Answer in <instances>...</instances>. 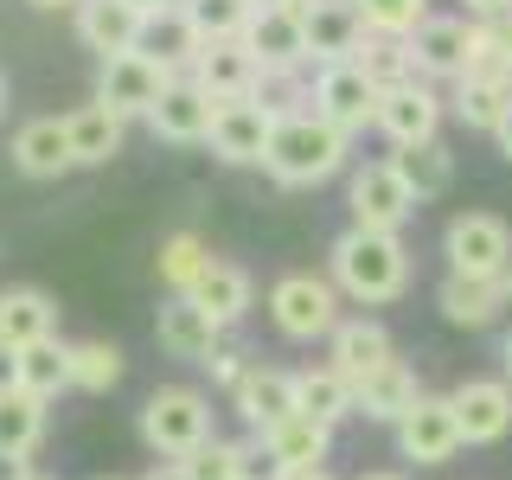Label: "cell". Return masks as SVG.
I'll return each mask as SVG.
<instances>
[{
    "instance_id": "6da1fadb",
    "label": "cell",
    "mask_w": 512,
    "mask_h": 480,
    "mask_svg": "<svg viewBox=\"0 0 512 480\" xmlns=\"http://www.w3.org/2000/svg\"><path fill=\"white\" fill-rule=\"evenodd\" d=\"M327 276L340 282L346 301L359 308H391L410 288V250L397 231H372V224H346L327 250Z\"/></svg>"
},
{
    "instance_id": "7a4b0ae2",
    "label": "cell",
    "mask_w": 512,
    "mask_h": 480,
    "mask_svg": "<svg viewBox=\"0 0 512 480\" xmlns=\"http://www.w3.org/2000/svg\"><path fill=\"white\" fill-rule=\"evenodd\" d=\"M346 154H352V135H340V128L327 116H314V109H301V116L276 122L263 173L276 186H320V180H333V173L346 167Z\"/></svg>"
},
{
    "instance_id": "3957f363",
    "label": "cell",
    "mask_w": 512,
    "mask_h": 480,
    "mask_svg": "<svg viewBox=\"0 0 512 480\" xmlns=\"http://www.w3.org/2000/svg\"><path fill=\"white\" fill-rule=\"evenodd\" d=\"M340 301H346L340 282L314 276V269H288V276L269 282V320H276V333H282V340H295V346L333 340V327L346 320Z\"/></svg>"
},
{
    "instance_id": "277c9868",
    "label": "cell",
    "mask_w": 512,
    "mask_h": 480,
    "mask_svg": "<svg viewBox=\"0 0 512 480\" xmlns=\"http://www.w3.org/2000/svg\"><path fill=\"white\" fill-rule=\"evenodd\" d=\"M141 442L160 461H186L199 442H212V397L192 384H160L141 404Z\"/></svg>"
},
{
    "instance_id": "5b68a950",
    "label": "cell",
    "mask_w": 512,
    "mask_h": 480,
    "mask_svg": "<svg viewBox=\"0 0 512 480\" xmlns=\"http://www.w3.org/2000/svg\"><path fill=\"white\" fill-rule=\"evenodd\" d=\"M442 256L455 276H487L500 282L512 269V224L500 212H455L442 231Z\"/></svg>"
},
{
    "instance_id": "8992f818",
    "label": "cell",
    "mask_w": 512,
    "mask_h": 480,
    "mask_svg": "<svg viewBox=\"0 0 512 480\" xmlns=\"http://www.w3.org/2000/svg\"><path fill=\"white\" fill-rule=\"evenodd\" d=\"M173 64L167 58H154L148 45H141V52H116V58H96V96H103L109 109H116V116H128V122H148V109L160 103V90L173 84Z\"/></svg>"
},
{
    "instance_id": "52a82bcc",
    "label": "cell",
    "mask_w": 512,
    "mask_h": 480,
    "mask_svg": "<svg viewBox=\"0 0 512 480\" xmlns=\"http://www.w3.org/2000/svg\"><path fill=\"white\" fill-rule=\"evenodd\" d=\"M276 109L263 103V96H237V103H218L212 109V135H205V148H212L224 167H263L269 141H276Z\"/></svg>"
},
{
    "instance_id": "ba28073f",
    "label": "cell",
    "mask_w": 512,
    "mask_h": 480,
    "mask_svg": "<svg viewBox=\"0 0 512 480\" xmlns=\"http://www.w3.org/2000/svg\"><path fill=\"white\" fill-rule=\"evenodd\" d=\"M378 103H384V90L352 58L346 64H320L314 71V116H327L340 135H365V128L378 122Z\"/></svg>"
},
{
    "instance_id": "9c48e42d",
    "label": "cell",
    "mask_w": 512,
    "mask_h": 480,
    "mask_svg": "<svg viewBox=\"0 0 512 480\" xmlns=\"http://www.w3.org/2000/svg\"><path fill=\"white\" fill-rule=\"evenodd\" d=\"M346 205H352V224H372V231H404L423 199L404 186V173H397L391 160H365V167L346 180Z\"/></svg>"
},
{
    "instance_id": "30bf717a",
    "label": "cell",
    "mask_w": 512,
    "mask_h": 480,
    "mask_svg": "<svg viewBox=\"0 0 512 480\" xmlns=\"http://www.w3.org/2000/svg\"><path fill=\"white\" fill-rule=\"evenodd\" d=\"M461 448H468V442H461V416L436 391H423V397H416V410L397 423V455L416 461V468H442V461H455Z\"/></svg>"
},
{
    "instance_id": "8fae6325",
    "label": "cell",
    "mask_w": 512,
    "mask_h": 480,
    "mask_svg": "<svg viewBox=\"0 0 512 480\" xmlns=\"http://www.w3.org/2000/svg\"><path fill=\"white\" fill-rule=\"evenodd\" d=\"M442 116H448V103H442V90L429 84V77H410V84H397V90H384V103H378V135L391 141V148H416V141H436L442 135Z\"/></svg>"
},
{
    "instance_id": "7c38bea8",
    "label": "cell",
    "mask_w": 512,
    "mask_h": 480,
    "mask_svg": "<svg viewBox=\"0 0 512 480\" xmlns=\"http://www.w3.org/2000/svg\"><path fill=\"white\" fill-rule=\"evenodd\" d=\"M410 58H416V77H429V84H455V77H468L474 20H468V13H429V20L410 32Z\"/></svg>"
},
{
    "instance_id": "4fadbf2b",
    "label": "cell",
    "mask_w": 512,
    "mask_h": 480,
    "mask_svg": "<svg viewBox=\"0 0 512 480\" xmlns=\"http://www.w3.org/2000/svg\"><path fill=\"white\" fill-rule=\"evenodd\" d=\"M186 77L212 96V103H237V96H256V84H263V58H256L244 39H218V45H199V52H192Z\"/></svg>"
},
{
    "instance_id": "5bb4252c",
    "label": "cell",
    "mask_w": 512,
    "mask_h": 480,
    "mask_svg": "<svg viewBox=\"0 0 512 480\" xmlns=\"http://www.w3.org/2000/svg\"><path fill=\"white\" fill-rule=\"evenodd\" d=\"M224 333H231V327H218V320L205 314L192 295H167V301H160V314H154L160 352H167V359H186V365H205L224 346Z\"/></svg>"
},
{
    "instance_id": "9a60e30c",
    "label": "cell",
    "mask_w": 512,
    "mask_h": 480,
    "mask_svg": "<svg viewBox=\"0 0 512 480\" xmlns=\"http://www.w3.org/2000/svg\"><path fill=\"white\" fill-rule=\"evenodd\" d=\"M448 404L461 416V442L468 448H487V442L512 436V384L506 378H461L455 391H448Z\"/></svg>"
},
{
    "instance_id": "2e32d148",
    "label": "cell",
    "mask_w": 512,
    "mask_h": 480,
    "mask_svg": "<svg viewBox=\"0 0 512 480\" xmlns=\"http://www.w3.org/2000/svg\"><path fill=\"white\" fill-rule=\"evenodd\" d=\"M77 39L96 58H116V52H141L148 45V13L135 0H77Z\"/></svg>"
},
{
    "instance_id": "e0dca14e",
    "label": "cell",
    "mask_w": 512,
    "mask_h": 480,
    "mask_svg": "<svg viewBox=\"0 0 512 480\" xmlns=\"http://www.w3.org/2000/svg\"><path fill=\"white\" fill-rule=\"evenodd\" d=\"M231 410L250 423V436L276 429L282 416H295V372H282V365H263V359H250V372L231 384Z\"/></svg>"
},
{
    "instance_id": "ac0fdd59",
    "label": "cell",
    "mask_w": 512,
    "mask_h": 480,
    "mask_svg": "<svg viewBox=\"0 0 512 480\" xmlns=\"http://www.w3.org/2000/svg\"><path fill=\"white\" fill-rule=\"evenodd\" d=\"M13 173H26V180H58V173H71L77 167V154H71V128H64V116H32L13 128Z\"/></svg>"
},
{
    "instance_id": "d6986e66",
    "label": "cell",
    "mask_w": 512,
    "mask_h": 480,
    "mask_svg": "<svg viewBox=\"0 0 512 480\" xmlns=\"http://www.w3.org/2000/svg\"><path fill=\"white\" fill-rule=\"evenodd\" d=\"M327 359L359 384V378H372L378 365L397 359V340H391V327H384L378 314H346L340 327H333V340H327Z\"/></svg>"
},
{
    "instance_id": "ffe728a7",
    "label": "cell",
    "mask_w": 512,
    "mask_h": 480,
    "mask_svg": "<svg viewBox=\"0 0 512 480\" xmlns=\"http://www.w3.org/2000/svg\"><path fill=\"white\" fill-rule=\"evenodd\" d=\"M301 20H308V64H314V71H320V64H346L352 52H359V39L372 32L352 0H308Z\"/></svg>"
},
{
    "instance_id": "44dd1931",
    "label": "cell",
    "mask_w": 512,
    "mask_h": 480,
    "mask_svg": "<svg viewBox=\"0 0 512 480\" xmlns=\"http://www.w3.org/2000/svg\"><path fill=\"white\" fill-rule=\"evenodd\" d=\"M212 96H205L192 77H173L167 90H160V103L148 109V128L160 141H173V148H192V141H205L212 135Z\"/></svg>"
},
{
    "instance_id": "7402d4cb",
    "label": "cell",
    "mask_w": 512,
    "mask_h": 480,
    "mask_svg": "<svg viewBox=\"0 0 512 480\" xmlns=\"http://www.w3.org/2000/svg\"><path fill=\"white\" fill-rule=\"evenodd\" d=\"M244 45L263 58V71H295V64H308V20L288 7H256L244 26Z\"/></svg>"
},
{
    "instance_id": "603a6c76",
    "label": "cell",
    "mask_w": 512,
    "mask_h": 480,
    "mask_svg": "<svg viewBox=\"0 0 512 480\" xmlns=\"http://www.w3.org/2000/svg\"><path fill=\"white\" fill-rule=\"evenodd\" d=\"M416 397H423V384H416V372L404 359H391V365H378L372 378H359L352 384V416H365V423H404V416L416 410Z\"/></svg>"
},
{
    "instance_id": "cb8c5ba5",
    "label": "cell",
    "mask_w": 512,
    "mask_h": 480,
    "mask_svg": "<svg viewBox=\"0 0 512 480\" xmlns=\"http://www.w3.org/2000/svg\"><path fill=\"white\" fill-rule=\"evenodd\" d=\"M256 448H263L276 468H327V455H333V423H320V416L295 410V416H282L276 429H263V436H256Z\"/></svg>"
},
{
    "instance_id": "d4e9b609",
    "label": "cell",
    "mask_w": 512,
    "mask_h": 480,
    "mask_svg": "<svg viewBox=\"0 0 512 480\" xmlns=\"http://www.w3.org/2000/svg\"><path fill=\"white\" fill-rule=\"evenodd\" d=\"M0 340H7L13 352L39 346V340H58V301L45 295V288H0Z\"/></svg>"
},
{
    "instance_id": "484cf974",
    "label": "cell",
    "mask_w": 512,
    "mask_h": 480,
    "mask_svg": "<svg viewBox=\"0 0 512 480\" xmlns=\"http://www.w3.org/2000/svg\"><path fill=\"white\" fill-rule=\"evenodd\" d=\"M436 308H442L448 327L480 333V327H493V320L506 314V288L487 282V276H455V269H448L442 288H436Z\"/></svg>"
},
{
    "instance_id": "4316f807",
    "label": "cell",
    "mask_w": 512,
    "mask_h": 480,
    "mask_svg": "<svg viewBox=\"0 0 512 480\" xmlns=\"http://www.w3.org/2000/svg\"><path fill=\"white\" fill-rule=\"evenodd\" d=\"M64 128H71V154H77V167H109V160L122 154L128 116H116L103 96H90L84 109H71V116H64Z\"/></svg>"
},
{
    "instance_id": "83f0119b",
    "label": "cell",
    "mask_w": 512,
    "mask_h": 480,
    "mask_svg": "<svg viewBox=\"0 0 512 480\" xmlns=\"http://www.w3.org/2000/svg\"><path fill=\"white\" fill-rule=\"evenodd\" d=\"M448 109H455L461 128H474V135H493V128L506 122V109H512V77H493V71L455 77V96H448Z\"/></svg>"
},
{
    "instance_id": "f1b7e54d",
    "label": "cell",
    "mask_w": 512,
    "mask_h": 480,
    "mask_svg": "<svg viewBox=\"0 0 512 480\" xmlns=\"http://www.w3.org/2000/svg\"><path fill=\"white\" fill-rule=\"evenodd\" d=\"M192 301H199V308L212 314L218 327H237V320L250 314L256 288H250V276H244L237 263H224V256H212V269H205V276L192 282Z\"/></svg>"
},
{
    "instance_id": "f546056e",
    "label": "cell",
    "mask_w": 512,
    "mask_h": 480,
    "mask_svg": "<svg viewBox=\"0 0 512 480\" xmlns=\"http://www.w3.org/2000/svg\"><path fill=\"white\" fill-rule=\"evenodd\" d=\"M295 410H308V416H320V423L340 429L346 416H352V378H346L333 359H320V365H308V372H295Z\"/></svg>"
},
{
    "instance_id": "4dcf8cb0",
    "label": "cell",
    "mask_w": 512,
    "mask_h": 480,
    "mask_svg": "<svg viewBox=\"0 0 512 480\" xmlns=\"http://www.w3.org/2000/svg\"><path fill=\"white\" fill-rule=\"evenodd\" d=\"M39 442H45V397H32V391H0V455H20L32 461L39 455Z\"/></svg>"
},
{
    "instance_id": "1f68e13d",
    "label": "cell",
    "mask_w": 512,
    "mask_h": 480,
    "mask_svg": "<svg viewBox=\"0 0 512 480\" xmlns=\"http://www.w3.org/2000/svg\"><path fill=\"white\" fill-rule=\"evenodd\" d=\"M391 167L404 173V186L416 192V199H442L448 186H455V154H448V141H416V148H397Z\"/></svg>"
},
{
    "instance_id": "d6a6232c",
    "label": "cell",
    "mask_w": 512,
    "mask_h": 480,
    "mask_svg": "<svg viewBox=\"0 0 512 480\" xmlns=\"http://www.w3.org/2000/svg\"><path fill=\"white\" fill-rule=\"evenodd\" d=\"M256 0H180V20L199 45H218V39H244Z\"/></svg>"
},
{
    "instance_id": "836d02e7",
    "label": "cell",
    "mask_w": 512,
    "mask_h": 480,
    "mask_svg": "<svg viewBox=\"0 0 512 480\" xmlns=\"http://www.w3.org/2000/svg\"><path fill=\"white\" fill-rule=\"evenodd\" d=\"M154 269H160V282H167V295H192V282L212 269V250H205L199 231H173V237H160Z\"/></svg>"
},
{
    "instance_id": "e575fe53",
    "label": "cell",
    "mask_w": 512,
    "mask_h": 480,
    "mask_svg": "<svg viewBox=\"0 0 512 480\" xmlns=\"http://www.w3.org/2000/svg\"><path fill=\"white\" fill-rule=\"evenodd\" d=\"M122 372H128V359L116 340H71V391L103 397L122 384Z\"/></svg>"
},
{
    "instance_id": "d590c367",
    "label": "cell",
    "mask_w": 512,
    "mask_h": 480,
    "mask_svg": "<svg viewBox=\"0 0 512 480\" xmlns=\"http://www.w3.org/2000/svg\"><path fill=\"white\" fill-rule=\"evenodd\" d=\"M352 64H359L365 77H372L378 90H397L416 77V58H410V39H391V32H365L359 52H352Z\"/></svg>"
},
{
    "instance_id": "8d00e7d4",
    "label": "cell",
    "mask_w": 512,
    "mask_h": 480,
    "mask_svg": "<svg viewBox=\"0 0 512 480\" xmlns=\"http://www.w3.org/2000/svg\"><path fill=\"white\" fill-rule=\"evenodd\" d=\"M20 391L52 404L58 391H71V340H39L20 352Z\"/></svg>"
},
{
    "instance_id": "74e56055",
    "label": "cell",
    "mask_w": 512,
    "mask_h": 480,
    "mask_svg": "<svg viewBox=\"0 0 512 480\" xmlns=\"http://www.w3.org/2000/svg\"><path fill=\"white\" fill-rule=\"evenodd\" d=\"M250 461H256V442H224V436H212V442H199L186 455V474L192 480H250Z\"/></svg>"
},
{
    "instance_id": "f35d334b",
    "label": "cell",
    "mask_w": 512,
    "mask_h": 480,
    "mask_svg": "<svg viewBox=\"0 0 512 480\" xmlns=\"http://www.w3.org/2000/svg\"><path fill=\"white\" fill-rule=\"evenodd\" d=\"M352 7L365 13L372 32H391V39H410V32L429 20V0H352Z\"/></svg>"
},
{
    "instance_id": "ab89813d",
    "label": "cell",
    "mask_w": 512,
    "mask_h": 480,
    "mask_svg": "<svg viewBox=\"0 0 512 480\" xmlns=\"http://www.w3.org/2000/svg\"><path fill=\"white\" fill-rule=\"evenodd\" d=\"M205 372H212V384H224V391H231V384L250 372V359H244V352H237V346H218L212 359H205Z\"/></svg>"
},
{
    "instance_id": "60d3db41",
    "label": "cell",
    "mask_w": 512,
    "mask_h": 480,
    "mask_svg": "<svg viewBox=\"0 0 512 480\" xmlns=\"http://www.w3.org/2000/svg\"><path fill=\"white\" fill-rule=\"evenodd\" d=\"M13 384H20V352L0 340V391H13Z\"/></svg>"
},
{
    "instance_id": "b9f144b4",
    "label": "cell",
    "mask_w": 512,
    "mask_h": 480,
    "mask_svg": "<svg viewBox=\"0 0 512 480\" xmlns=\"http://www.w3.org/2000/svg\"><path fill=\"white\" fill-rule=\"evenodd\" d=\"M468 7V20H500V13H512V0H461Z\"/></svg>"
},
{
    "instance_id": "7bdbcfd3",
    "label": "cell",
    "mask_w": 512,
    "mask_h": 480,
    "mask_svg": "<svg viewBox=\"0 0 512 480\" xmlns=\"http://www.w3.org/2000/svg\"><path fill=\"white\" fill-rule=\"evenodd\" d=\"M141 480H192V474H186V461H154Z\"/></svg>"
},
{
    "instance_id": "ee69618b",
    "label": "cell",
    "mask_w": 512,
    "mask_h": 480,
    "mask_svg": "<svg viewBox=\"0 0 512 480\" xmlns=\"http://www.w3.org/2000/svg\"><path fill=\"white\" fill-rule=\"evenodd\" d=\"M269 480H333V474L327 468H276Z\"/></svg>"
},
{
    "instance_id": "f6af8a7d",
    "label": "cell",
    "mask_w": 512,
    "mask_h": 480,
    "mask_svg": "<svg viewBox=\"0 0 512 480\" xmlns=\"http://www.w3.org/2000/svg\"><path fill=\"white\" fill-rule=\"evenodd\" d=\"M141 13H148V20H167V13H180V0H135Z\"/></svg>"
},
{
    "instance_id": "bcb514c9",
    "label": "cell",
    "mask_w": 512,
    "mask_h": 480,
    "mask_svg": "<svg viewBox=\"0 0 512 480\" xmlns=\"http://www.w3.org/2000/svg\"><path fill=\"white\" fill-rule=\"evenodd\" d=\"M0 480H26V461L20 455H0Z\"/></svg>"
},
{
    "instance_id": "7dc6e473",
    "label": "cell",
    "mask_w": 512,
    "mask_h": 480,
    "mask_svg": "<svg viewBox=\"0 0 512 480\" xmlns=\"http://www.w3.org/2000/svg\"><path fill=\"white\" fill-rule=\"evenodd\" d=\"M493 141H500V154L512 160V109H506V122H500V128H493Z\"/></svg>"
},
{
    "instance_id": "c3c4849f",
    "label": "cell",
    "mask_w": 512,
    "mask_h": 480,
    "mask_svg": "<svg viewBox=\"0 0 512 480\" xmlns=\"http://www.w3.org/2000/svg\"><path fill=\"white\" fill-rule=\"evenodd\" d=\"M500 378L512 384V333H506V346H500Z\"/></svg>"
},
{
    "instance_id": "681fc988",
    "label": "cell",
    "mask_w": 512,
    "mask_h": 480,
    "mask_svg": "<svg viewBox=\"0 0 512 480\" xmlns=\"http://www.w3.org/2000/svg\"><path fill=\"white\" fill-rule=\"evenodd\" d=\"M256 7H288V13H308V0H256Z\"/></svg>"
},
{
    "instance_id": "f907efd6",
    "label": "cell",
    "mask_w": 512,
    "mask_h": 480,
    "mask_svg": "<svg viewBox=\"0 0 512 480\" xmlns=\"http://www.w3.org/2000/svg\"><path fill=\"white\" fill-rule=\"evenodd\" d=\"M26 7H39V13H58V7H77V0H26Z\"/></svg>"
},
{
    "instance_id": "816d5d0a",
    "label": "cell",
    "mask_w": 512,
    "mask_h": 480,
    "mask_svg": "<svg viewBox=\"0 0 512 480\" xmlns=\"http://www.w3.org/2000/svg\"><path fill=\"white\" fill-rule=\"evenodd\" d=\"M359 480H404V474H391V468H378V474H359Z\"/></svg>"
},
{
    "instance_id": "f5cc1de1",
    "label": "cell",
    "mask_w": 512,
    "mask_h": 480,
    "mask_svg": "<svg viewBox=\"0 0 512 480\" xmlns=\"http://www.w3.org/2000/svg\"><path fill=\"white\" fill-rule=\"evenodd\" d=\"M500 288H506V308H512V269H506V276H500Z\"/></svg>"
},
{
    "instance_id": "db71d44e",
    "label": "cell",
    "mask_w": 512,
    "mask_h": 480,
    "mask_svg": "<svg viewBox=\"0 0 512 480\" xmlns=\"http://www.w3.org/2000/svg\"><path fill=\"white\" fill-rule=\"evenodd\" d=\"M0 116H7V77H0Z\"/></svg>"
},
{
    "instance_id": "11a10c76",
    "label": "cell",
    "mask_w": 512,
    "mask_h": 480,
    "mask_svg": "<svg viewBox=\"0 0 512 480\" xmlns=\"http://www.w3.org/2000/svg\"><path fill=\"white\" fill-rule=\"evenodd\" d=\"M26 480H58V474H39V468H26Z\"/></svg>"
},
{
    "instance_id": "9f6ffc18",
    "label": "cell",
    "mask_w": 512,
    "mask_h": 480,
    "mask_svg": "<svg viewBox=\"0 0 512 480\" xmlns=\"http://www.w3.org/2000/svg\"><path fill=\"white\" fill-rule=\"evenodd\" d=\"M96 480H128V474H96Z\"/></svg>"
},
{
    "instance_id": "6f0895ef",
    "label": "cell",
    "mask_w": 512,
    "mask_h": 480,
    "mask_svg": "<svg viewBox=\"0 0 512 480\" xmlns=\"http://www.w3.org/2000/svg\"><path fill=\"white\" fill-rule=\"evenodd\" d=\"M250 480H256V474H250Z\"/></svg>"
}]
</instances>
